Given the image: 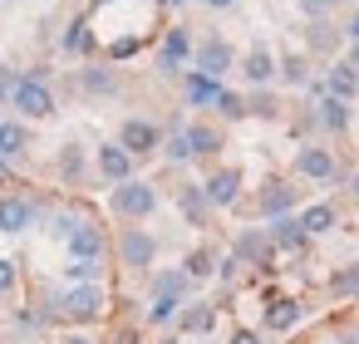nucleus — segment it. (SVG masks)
<instances>
[{"label":"nucleus","mask_w":359,"mask_h":344,"mask_svg":"<svg viewBox=\"0 0 359 344\" xmlns=\"http://www.w3.org/2000/svg\"><path fill=\"white\" fill-rule=\"evenodd\" d=\"M99 270H104V261H74L69 280H99Z\"/></svg>","instance_id":"35"},{"label":"nucleus","mask_w":359,"mask_h":344,"mask_svg":"<svg viewBox=\"0 0 359 344\" xmlns=\"http://www.w3.org/2000/svg\"><path fill=\"white\" fill-rule=\"evenodd\" d=\"M11 89H15V74H11V69H0V99H6Z\"/></svg>","instance_id":"40"},{"label":"nucleus","mask_w":359,"mask_h":344,"mask_svg":"<svg viewBox=\"0 0 359 344\" xmlns=\"http://www.w3.org/2000/svg\"><path fill=\"white\" fill-rule=\"evenodd\" d=\"M118 148H123L128 158H143V153H153V148H158V128H153L148 118H128V123H123V133H118Z\"/></svg>","instance_id":"6"},{"label":"nucleus","mask_w":359,"mask_h":344,"mask_svg":"<svg viewBox=\"0 0 359 344\" xmlns=\"http://www.w3.org/2000/svg\"><path fill=\"white\" fill-rule=\"evenodd\" d=\"M310 45H315V50H330V45H334V35H330V25H325V20H315V25H310Z\"/></svg>","instance_id":"36"},{"label":"nucleus","mask_w":359,"mask_h":344,"mask_svg":"<svg viewBox=\"0 0 359 344\" xmlns=\"http://www.w3.org/2000/svg\"><path fill=\"white\" fill-rule=\"evenodd\" d=\"M168 6H182V0H168Z\"/></svg>","instance_id":"46"},{"label":"nucleus","mask_w":359,"mask_h":344,"mask_svg":"<svg viewBox=\"0 0 359 344\" xmlns=\"http://www.w3.org/2000/svg\"><path fill=\"white\" fill-rule=\"evenodd\" d=\"M177 207H182V216H187L192 226H207V212H212V202L202 197V187H177Z\"/></svg>","instance_id":"16"},{"label":"nucleus","mask_w":359,"mask_h":344,"mask_svg":"<svg viewBox=\"0 0 359 344\" xmlns=\"http://www.w3.org/2000/svg\"><path fill=\"white\" fill-rule=\"evenodd\" d=\"M330 6H334V0H300V11H305V15H315V20H320Z\"/></svg>","instance_id":"37"},{"label":"nucleus","mask_w":359,"mask_h":344,"mask_svg":"<svg viewBox=\"0 0 359 344\" xmlns=\"http://www.w3.org/2000/svg\"><path fill=\"white\" fill-rule=\"evenodd\" d=\"M153 295H168V300H182L187 295V270H163L153 280Z\"/></svg>","instance_id":"23"},{"label":"nucleus","mask_w":359,"mask_h":344,"mask_svg":"<svg viewBox=\"0 0 359 344\" xmlns=\"http://www.w3.org/2000/svg\"><path fill=\"white\" fill-rule=\"evenodd\" d=\"M99 310H104L99 280H74V290H65V300H60L65 319H99Z\"/></svg>","instance_id":"2"},{"label":"nucleus","mask_w":359,"mask_h":344,"mask_svg":"<svg viewBox=\"0 0 359 344\" xmlns=\"http://www.w3.org/2000/svg\"><path fill=\"white\" fill-rule=\"evenodd\" d=\"M163 153H168V158H172V163H187V158H192V143H187V128H182V133H172V138H168V148H163Z\"/></svg>","instance_id":"33"},{"label":"nucleus","mask_w":359,"mask_h":344,"mask_svg":"<svg viewBox=\"0 0 359 344\" xmlns=\"http://www.w3.org/2000/svg\"><path fill=\"white\" fill-rule=\"evenodd\" d=\"M231 64H236V50H231L226 40H217V35H212V40H202V45H197V69H202V74L222 79Z\"/></svg>","instance_id":"5"},{"label":"nucleus","mask_w":359,"mask_h":344,"mask_svg":"<svg viewBox=\"0 0 359 344\" xmlns=\"http://www.w3.org/2000/svg\"><path fill=\"white\" fill-rule=\"evenodd\" d=\"M11 104H15L25 118H50V113H55V94H50V84H45V69H35V74L15 79Z\"/></svg>","instance_id":"1"},{"label":"nucleus","mask_w":359,"mask_h":344,"mask_svg":"<svg viewBox=\"0 0 359 344\" xmlns=\"http://www.w3.org/2000/svg\"><path fill=\"white\" fill-rule=\"evenodd\" d=\"M295 207V187L290 182H266V192H261V212L266 216H285Z\"/></svg>","instance_id":"15"},{"label":"nucleus","mask_w":359,"mask_h":344,"mask_svg":"<svg viewBox=\"0 0 359 344\" xmlns=\"http://www.w3.org/2000/svg\"><path fill=\"white\" fill-rule=\"evenodd\" d=\"M192 55V40H187V30H168V40H163V69L172 74L182 60Z\"/></svg>","instance_id":"18"},{"label":"nucleus","mask_w":359,"mask_h":344,"mask_svg":"<svg viewBox=\"0 0 359 344\" xmlns=\"http://www.w3.org/2000/svg\"><path fill=\"white\" fill-rule=\"evenodd\" d=\"M177 305H182V300H168V295H153V324H168V319L177 315Z\"/></svg>","instance_id":"34"},{"label":"nucleus","mask_w":359,"mask_h":344,"mask_svg":"<svg viewBox=\"0 0 359 344\" xmlns=\"http://www.w3.org/2000/svg\"><path fill=\"white\" fill-rule=\"evenodd\" d=\"M65 344H89V339H79V334H74V339H65Z\"/></svg>","instance_id":"45"},{"label":"nucleus","mask_w":359,"mask_h":344,"mask_svg":"<svg viewBox=\"0 0 359 344\" xmlns=\"http://www.w3.org/2000/svg\"><path fill=\"white\" fill-rule=\"evenodd\" d=\"M217 113H222V118H246V99L231 94V89H222V94H217Z\"/></svg>","instance_id":"29"},{"label":"nucleus","mask_w":359,"mask_h":344,"mask_svg":"<svg viewBox=\"0 0 359 344\" xmlns=\"http://www.w3.org/2000/svg\"><path fill=\"white\" fill-rule=\"evenodd\" d=\"M231 344H261V334H251V329H241V334H236Z\"/></svg>","instance_id":"41"},{"label":"nucleus","mask_w":359,"mask_h":344,"mask_svg":"<svg viewBox=\"0 0 359 344\" xmlns=\"http://www.w3.org/2000/svg\"><path fill=\"white\" fill-rule=\"evenodd\" d=\"M349 192H354V197H359V172H354V182H349Z\"/></svg>","instance_id":"44"},{"label":"nucleus","mask_w":359,"mask_h":344,"mask_svg":"<svg viewBox=\"0 0 359 344\" xmlns=\"http://www.w3.org/2000/svg\"><path fill=\"white\" fill-rule=\"evenodd\" d=\"M349 64H354V69H359V40H354V55H349Z\"/></svg>","instance_id":"43"},{"label":"nucleus","mask_w":359,"mask_h":344,"mask_svg":"<svg viewBox=\"0 0 359 344\" xmlns=\"http://www.w3.org/2000/svg\"><path fill=\"white\" fill-rule=\"evenodd\" d=\"M118 256H123V266H133V270H148V266H153V256H158V241H153L148 231L128 226V231H123V241H118Z\"/></svg>","instance_id":"4"},{"label":"nucleus","mask_w":359,"mask_h":344,"mask_svg":"<svg viewBox=\"0 0 359 344\" xmlns=\"http://www.w3.org/2000/svg\"><path fill=\"white\" fill-rule=\"evenodd\" d=\"M276 69H280V79H285V84H310V64H305L300 55H285Z\"/></svg>","instance_id":"26"},{"label":"nucleus","mask_w":359,"mask_h":344,"mask_svg":"<svg viewBox=\"0 0 359 344\" xmlns=\"http://www.w3.org/2000/svg\"><path fill=\"white\" fill-rule=\"evenodd\" d=\"M320 123H325L330 133H344V128H349V99L325 94V99H320Z\"/></svg>","instance_id":"17"},{"label":"nucleus","mask_w":359,"mask_h":344,"mask_svg":"<svg viewBox=\"0 0 359 344\" xmlns=\"http://www.w3.org/2000/svg\"><path fill=\"white\" fill-rule=\"evenodd\" d=\"M65 50H69V55L89 50V25H84V20H74V25H69V35H65Z\"/></svg>","instance_id":"32"},{"label":"nucleus","mask_w":359,"mask_h":344,"mask_svg":"<svg viewBox=\"0 0 359 344\" xmlns=\"http://www.w3.org/2000/svg\"><path fill=\"white\" fill-rule=\"evenodd\" d=\"M236 192H241V172H236V167H222V172H212V177L202 182V197H207L212 207H231Z\"/></svg>","instance_id":"7"},{"label":"nucleus","mask_w":359,"mask_h":344,"mask_svg":"<svg viewBox=\"0 0 359 344\" xmlns=\"http://www.w3.org/2000/svg\"><path fill=\"white\" fill-rule=\"evenodd\" d=\"M295 319H300V305L295 300H271V310H266V324L271 329H290Z\"/></svg>","instance_id":"24"},{"label":"nucleus","mask_w":359,"mask_h":344,"mask_svg":"<svg viewBox=\"0 0 359 344\" xmlns=\"http://www.w3.org/2000/svg\"><path fill=\"white\" fill-rule=\"evenodd\" d=\"M212 270H217V261H212V251H207V246L187 256V280H207Z\"/></svg>","instance_id":"28"},{"label":"nucleus","mask_w":359,"mask_h":344,"mask_svg":"<svg viewBox=\"0 0 359 344\" xmlns=\"http://www.w3.org/2000/svg\"><path fill=\"white\" fill-rule=\"evenodd\" d=\"M217 324V305H192V310H182V329L187 334H207Z\"/></svg>","instance_id":"22"},{"label":"nucleus","mask_w":359,"mask_h":344,"mask_svg":"<svg viewBox=\"0 0 359 344\" xmlns=\"http://www.w3.org/2000/svg\"><path fill=\"white\" fill-rule=\"evenodd\" d=\"M25 148V128L20 123H0V158H15Z\"/></svg>","instance_id":"27"},{"label":"nucleus","mask_w":359,"mask_h":344,"mask_svg":"<svg viewBox=\"0 0 359 344\" xmlns=\"http://www.w3.org/2000/svg\"><path fill=\"white\" fill-rule=\"evenodd\" d=\"M295 172L310 177V182H330V177H334V153H330V148H300Z\"/></svg>","instance_id":"8"},{"label":"nucleus","mask_w":359,"mask_h":344,"mask_svg":"<svg viewBox=\"0 0 359 344\" xmlns=\"http://www.w3.org/2000/svg\"><path fill=\"white\" fill-rule=\"evenodd\" d=\"M30 221H35V207H30L25 197H0V231L20 236Z\"/></svg>","instance_id":"11"},{"label":"nucleus","mask_w":359,"mask_h":344,"mask_svg":"<svg viewBox=\"0 0 359 344\" xmlns=\"http://www.w3.org/2000/svg\"><path fill=\"white\" fill-rule=\"evenodd\" d=\"M99 6H104V0H99Z\"/></svg>","instance_id":"47"},{"label":"nucleus","mask_w":359,"mask_h":344,"mask_svg":"<svg viewBox=\"0 0 359 344\" xmlns=\"http://www.w3.org/2000/svg\"><path fill=\"white\" fill-rule=\"evenodd\" d=\"M330 290H334V295H359V266H349V270H339V275L330 280Z\"/></svg>","instance_id":"31"},{"label":"nucleus","mask_w":359,"mask_h":344,"mask_svg":"<svg viewBox=\"0 0 359 344\" xmlns=\"http://www.w3.org/2000/svg\"><path fill=\"white\" fill-rule=\"evenodd\" d=\"M217 94H222V84H217L212 74H202V69L187 74V99H192V104H217Z\"/></svg>","instance_id":"20"},{"label":"nucleus","mask_w":359,"mask_h":344,"mask_svg":"<svg viewBox=\"0 0 359 344\" xmlns=\"http://www.w3.org/2000/svg\"><path fill=\"white\" fill-rule=\"evenodd\" d=\"M271 251H276V246H271L266 231H241V236H236V261H241V266H266Z\"/></svg>","instance_id":"10"},{"label":"nucleus","mask_w":359,"mask_h":344,"mask_svg":"<svg viewBox=\"0 0 359 344\" xmlns=\"http://www.w3.org/2000/svg\"><path fill=\"white\" fill-rule=\"evenodd\" d=\"M79 84H84L89 94H109V89H114V74H109V69H84Z\"/></svg>","instance_id":"30"},{"label":"nucleus","mask_w":359,"mask_h":344,"mask_svg":"<svg viewBox=\"0 0 359 344\" xmlns=\"http://www.w3.org/2000/svg\"><path fill=\"white\" fill-rule=\"evenodd\" d=\"M15 285V261H0V290Z\"/></svg>","instance_id":"38"},{"label":"nucleus","mask_w":359,"mask_h":344,"mask_svg":"<svg viewBox=\"0 0 359 344\" xmlns=\"http://www.w3.org/2000/svg\"><path fill=\"white\" fill-rule=\"evenodd\" d=\"M300 226H305V236H320V231H330V226H334V207H325V202H320V207H310V212L300 216Z\"/></svg>","instance_id":"25"},{"label":"nucleus","mask_w":359,"mask_h":344,"mask_svg":"<svg viewBox=\"0 0 359 344\" xmlns=\"http://www.w3.org/2000/svg\"><path fill=\"white\" fill-rule=\"evenodd\" d=\"M325 89H330L334 99H354V89H359V69H354V64H334L330 79H325Z\"/></svg>","instance_id":"19"},{"label":"nucleus","mask_w":359,"mask_h":344,"mask_svg":"<svg viewBox=\"0 0 359 344\" xmlns=\"http://www.w3.org/2000/svg\"><path fill=\"white\" fill-rule=\"evenodd\" d=\"M202 6H212V11H226V6H231V0H202Z\"/></svg>","instance_id":"42"},{"label":"nucleus","mask_w":359,"mask_h":344,"mask_svg":"<svg viewBox=\"0 0 359 344\" xmlns=\"http://www.w3.org/2000/svg\"><path fill=\"white\" fill-rule=\"evenodd\" d=\"M187 143H192V158H207V153L222 148V133L207 128V123H192V128H187Z\"/></svg>","instance_id":"21"},{"label":"nucleus","mask_w":359,"mask_h":344,"mask_svg":"<svg viewBox=\"0 0 359 344\" xmlns=\"http://www.w3.org/2000/svg\"><path fill=\"white\" fill-rule=\"evenodd\" d=\"M69 251H74V261H104V231L99 226H89V221H79L69 236Z\"/></svg>","instance_id":"9"},{"label":"nucleus","mask_w":359,"mask_h":344,"mask_svg":"<svg viewBox=\"0 0 359 344\" xmlns=\"http://www.w3.org/2000/svg\"><path fill=\"white\" fill-rule=\"evenodd\" d=\"M153 207H158V192H153L148 182H133V177H128V182H114V212H118V216H133V221H138V216H148Z\"/></svg>","instance_id":"3"},{"label":"nucleus","mask_w":359,"mask_h":344,"mask_svg":"<svg viewBox=\"0 0 359 344\" xmlns=\"http://www.w3.org/2000/svg\"><path fill=\"white\" fill-rule=\"evenodd\" d=\"M241 74H246L251 84H271V79H276V55H271L266 45H256V50L241 60Z\"/></svg>","instance_id":"14"},{"label":"nucleus","mask_w":359,"mask_h":344,"mask_svg":"<svg viewBox=\"0 0 359 344\" xmlns=\"http://www.w3.org/2000/svg\"><path fill=\"white\" fill-rule=\"evenodd\" d=\"M266 236H271L276 251H300V246H305V226H300L295 216H271V231H266Z\"/></svg>","instance_id":"12"},{"label":"nucleus","mask_w":359,"mask_h":344,"mask_svg":"<svg viewBox=\"0 0 359 344\" xmlns=\"http://www.w3.org/2000/svg\"><path fill=\"white\" fill-rule=\"evenodd\" d=\"M65 177H79V153H74V148L65 153Z\"/></svg>","instance_id":"39"},{"label":"nucleus","mask_w":359,"mask_h":344,"mask_svg":"<svg viewBox=\"0 0 359 344\" xmlns=\"http://www.w3.org/2000/svg\"><path fill=\"white\" fill-rule=\"evenodd\" d=\"M99 172H104L109 182H128V177H133V158H128L118 143H109V148H99Z\"/></svg>","instance_id":"13"}]
</instances>
